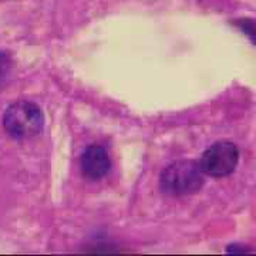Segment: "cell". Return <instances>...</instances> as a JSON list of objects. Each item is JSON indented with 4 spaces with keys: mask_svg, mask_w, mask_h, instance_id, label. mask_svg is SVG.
Instances as JSON below:
<instances>
[{
    "mask_svg": "<svg viewBox=\"0 0 256 256\" xmlns=\"http://www.w3.org/2000/svg\"><path fill=\"white\" fill-rule=\"evenodd\" d=\"M82 172L86 178L97 181L108 174L111 161L107 151L100 146H87L80 160Z\"/></svg>",
    "mask_w": 256,
    "mask_h": 256,
    "instance_id": "4",
    "label": "cell"
},
{
    "mask_svg": "<svg viewBox=\"0 0 256 256\" xmlns=\"http://www.w3.org/2000/svg\"><path fill=\"white\" fill-rule=\"evenodd\" d=\"M238 146L229 141H220L205 150L200 161V168L204 174L220 178L232 174L238 165Z\"/></svg>",
    "mask_w": 256,
    "mask_h": 256,
    "instance_id": "3",
    "label": "cell"
},
{
    "mask_svg": "<svg viewBox=\"0 0 256 256\" xmlns=\"http://www.w3.org/2000/svg\"><path fill=\"white\" fill-rule=\"evenodd\" d=\"M240 28H242V30H245V33H248L250 36V38L254 40V36H255V23H254L252 18H246L245 22H242Z\"/></svg>",
    "mask_w": 256,
    "mask_h": 256,
    "instance_id": "6",
    "label": "cell"
},
{
    "mask_svg": "<svg viewBox=\"0 0 256 256\" xmlns=\"http://www.w3.org/2000/svg\"><path fill=\"white\" fill-rule=\"evenodd\" d=\"M10 67H12V62L9 57L4 53H0V80L8 76Z\"/></svg>",
    "mask_w": 256,
    "mask_h": 256,
    "instance_id": "5",
    "label": "cell"
},
{
    "mask_svg": "<svg viewBox=\"0 0 256 256\" xmlns=\"http://www.w3.org/2000/svg\"><path fill=\"white\" fill-rule=\"evenodd\" d=\"M205 182L204 172L195 161H176L166 166L160 176V188L166 195L181 196L198 192Z\"/></svg>",
    "mask_w": 256,
    "mask_h": 256,
    "instance_id": "1",
    "label": "cell"
},
{
    "mask_svg": "<svg viewBox=\"0 0 256 256\" xmlns=\"http://www.w3.org/2000/svg\"><path fill=\"white\" fill-rule=\"evenodd\" d=\"M3 126L10 137L16 140L36 137L44 127L42 108L30 101H18L4 112Z\"/></svg>",
    "mask_w": 256,
    "mask_h": 256,
    "instance_id": "2",
    "label": "cell"
}]
</instances>
